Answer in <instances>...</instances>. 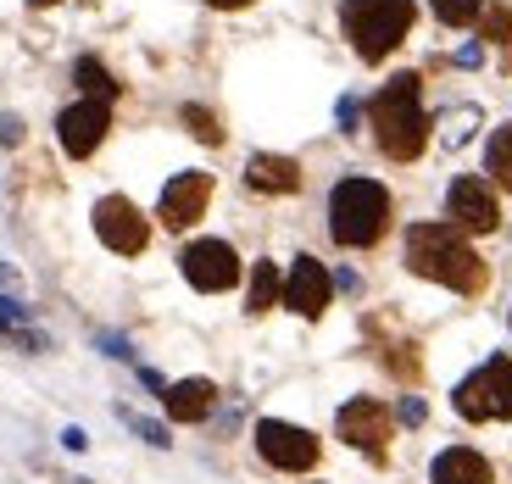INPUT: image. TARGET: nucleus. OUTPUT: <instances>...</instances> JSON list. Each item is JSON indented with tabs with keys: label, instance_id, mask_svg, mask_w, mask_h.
Here are the masks:
<instances>
[{
	"label": "nucleus",
	"instance_id": "1",
	"mask_svg": "<svg viewBox=\"0 0 512 484\" xmlns=\"http://www.w3.org/2000/svg\"><path fill=\"white\" fill-rule=\"evenodd\" d=\"M407 268L418 279H435V284L462 290V295L485 290V262H479V251L451 223H412L407 229Z\"/></svg>",
	"mask_w": 512,
	"mask_h": 484
},
{
	"label": "nucleus",
	"instance_id": "2",
	"mask_svg": "<svg viewBox=\"0 0 512 484\" xmlns=\"http://www.w3.org/2000/svg\"><path fill=\"white\" fill-rule=\"evenodd\" d=\"M368 117H373V140H379V151H384V156H396V162H412V156L429 145L423 78H418V73H396L379 95H373Z\"/></svg>",
	"mask_w": 512,
	"mask_h": 484
},
{
	"label": "nucleus",
	"instance_id": "3",
	"mask_svg": "<svg viewBox=\"0 0 512 484\" xmlns=\"http://www.w3.org/2000/svg\"><path fill=\"white\" fill-rule=\"evenodd\" d=\"M329 229H334V240L351 245V251L373 245L384 229H390V190H384V184H373V179H346V184H334Z\"/></svg>",
	"mask_w": 512,
	"mask_h": 484
},
{
	"label": "nucleus",
	"instance_id": "4",
	"mask_svg": "<svg viewBox=\"0 0 512 484\" xmlns=\"http://www.w3.org/2000/svg\"><path fill=\"white\" fill-rule=\"evenodd\" d=\"M340 23H346V39L357 45L362 62H384L412 28V0H346Z\"/></svg>",
	"mask_w": 512,
	"mask_h": 484
},
{
	"label": "nucleus",
	"instance_id": "5",
	"mask_svg": "<svg viewBox=\"0 0 512 484\" xmlns=\"http://www.w3.org/2000/svg\"><path fill=\"white\" fill-rule=\"evenodd\" d=\"M451 407H457L468 423H501V418H512V362L507 357H490L485 368H474L468 379L457 384Z\"/></svg>",
	"mask_w": 512,
	"mask_h": 484
},
{
	"label": "nucleus",
	"instance_id": "6",
	"mask_svg": "<svg viewBox=\"0 0 512 484\" xmlns=\"http://www.w3.org/2000/svg\"><path fill=\"white\" fill-rule=\"evenodd\" d=\"M179 268H184V279H190L195 290H206V295L234 290V284H240V256H234L223 240H195V245H184Z\"/></svg>",
	"mask_w": 512,
	"mask_h": 484
},
{
	"label": "nucleus",
	"instance_id": "7",
	"mask_svg": "<svg viewBox=\"0 0 512 484\" xmlns=\"http://www.w3.org/2000/svg\"><path fill=\"white\" fill-rule=\"evenodd\" d=\"M256 451H262L273 468H284V473H307L312 462H318V440H312L307 429L284 423V418H262V423H256Z\"/></svg>",
	"mask_w": 512,
	"mask_h": 484
},
{
	"label": "nucleus",
	"instance_id": "8",
	"mask_svg": "<svg viewBox=\"0 0 512 484\" xmlns=\"http://www.w3.org/2000/svg\"><path fill=\"white\" fill-rule=\"evenodd\" d=\"M95 234L106 240V251L140 256L145 240H151V223L140 217V206H134V201H123V195H106V201L95 206Z\"/></svg>",
	"mask_w": 512,
	"mask_h": 484
},
{
	"label": "nucleus",
	"instance_id": "9",
	"mask_svg": "<svg viewBox=\"0 0 512 484\" xmlns=\"http://www.w3.org/2000/svg\"><path fill=\"white\" fill-rule=\"evenodd\" d=\"M334 429H340V440H346V446L368 451V457H384V440H390V412H384L379 401H368V395H357V401H346V407H340Z\"/></svg>",
	"mask_w": 512,
	"mask_h": 484
},
{
	"label": "nucleus",
	"instance_id": "10",
	"mask_svg": "<svg viewBox=\"0 0 512 484\" xmlns=\"http://www.w3.org/2000/svg\"><path fill=\"white\" fill-rule=\"evenodd\" d=\"M106 128H112V112H106V101H90V95L56 117V134H62V151L67 156H90L95 145L106 140Z\"/></svg>",
	"mask_w": 512,
	"mask_h": 484
},
{
	"label": "nucleus",
	"instance_id": "11",
	"mask_svg": "<svg viewBox=\"0 0 512 484\" xmlns=\"http://www.w3.org/2000/svg\"><path fill=\"white\" fill-rule=\"evenodd\" d=\"M206 201H212V173H179V179H167L156 217L167 229H190L195 217L206 212Z\"/></svg>",
	"mask_w": 512,
	"mask_h": 484
},
{
	"label": "nucleus",
	"instance_id": "12",
	"mask_svg": "<svg viewBox=\"0 0 512 484\" xmlns=\"http://www.w3.org/2000/svg\"><path fill=\"white\" fill-rule=\"evenodd\" d=\"M446 206H451V217H457V229H468V234H490L501 223L496 190H490L485 179H457L446 195Z\"/></svg>",
	"mask_w": 512,
	"mask_h": 484
},
{
	"label": "nucleus",
	"instance_id": "13",
	"mask_svg": "<svg viewBox=\"0 0 512 484\" xmlns=\"http://www.w3.org/2000/svg\"><path fill=\"white\" fill-rule=\"evenodd\" d=\"M329 268H323L318 256H295L290 279H284V306H295L301 318H318L323 306H329Z\"/></svg>",
	"mask_w": 512,
	"mask_h": 484
},
{
	"label": "nucleus",
	"instance_id": "14",
	"mask_svg": "<svg viewBox=\"0 0 512 484\" xmlns=\"http://www.w3.org/2000/svg\"><path fill=\"white\" fill-rule=\"evenodd\" d=\"M245 184L251 190H262V195H290V190H301V167L290 162V156H251V167H245Z\"/></svg>",
	"mask_w": 512,
	"mask_h": 484
},
{
	"label": "nucleus",
	"instance_id": "15",
	"mask_svg": "<svg viewBox=\"0 0 512 484\" xmlns=\"http://www.w3.org/2000/svg\"><path fill=\"white\" fill-rule=\"evenodd\" d=\"M162 401L179 423H201L206 412H212V401H218V384L212 379H179V384H167Z\"/></svg>",
	"mask_w": 512,
	"mask_h": 484
},
{
	"label": "nucleus",
	"instance_id": "16",
	"mask_svg": "<svg viewBox=\"0 0 512 484\" xmlns=\"http://www.w3.org/2000/svg\"><path fill=\"white\" fill-rule=\"evenodd\" d=\"M429 479L435 484H490V462L468 446H451L435 457V473H429Z\"/></svg>",
	"mask_w": 512,
	"mask_h": 484
},
{
	"label": "nucleus",
	"instance_id": "17",
	"mask_svg": "<svg viewBox=\"0 0 512 484\" xmlns=\"http://www.w3.org/2000/svg\"><path fill=\"white\" fill-rule=\"evenodd\" d=\"M279 268H273V262H256L251 268V295H245V312H268L273 301H279Z\"/></svg>",
	"mask_w": 512,
	"mask_h": 484
},
{
	"label": "nucleus",
	"instance_id": "18",
	"mask_svg": "<svg viewBox=\"0 0 512 484\" xmlns=\"http://www.w3.org/2000/svg\"><path fill=\"white\" fill-rule=\"evenodd\" d=\"M485 167H490V179H496V184H507V190H512V123H507V128H496V134H490Z\"/></svg>",
	"mask_w": 512,
	"mask_h": 484
},
{
	"label": "nucleus",
	"instance_id": "19",
	"mask_svg": "<svg viewBox=\"0 0 512 484\" xmlns=\"http://www.w3.org/2000/svg\"><path fill=\"white\" fill-rule=\"evenodd\" d=\"M73 78H78V90L90 95V101H112L117 95V84H112V73H106L101 62H90V56H84V62L73 67Z\"/></svg>",
	"mask_w": 512,
	"mask_h": 484
},
{
	"label": "nucleus",
	"instance_id": "20",
	"mask_svg": "<svg viewBox=\"0 0 512 484\" xmlns=\"http://www.w3.org/2000/svg\"><path fill=\"white\" fill-rule=\"evenodd\" d=\"M429 6H435V17H440V23H451V28L479 23V12H485V0H429Z\"/></svg>",
	"mask_w": 512,
	"mask_h": 484
},
{
	"label": "nucleus",
	"instance_id": "21",
	"mask_svg": "<svg viewBox=\"0 0 512 484\" xmlns=\"http://www.w3.org/2000/svg\"><path fill=\"white\" fill-rule=\"evenodd\" d=\"M479 34H485L490 45H507L512 39V12L507 6H485V12H479Z\"/></svg>",
	"mask_w": 512,
	"mask_h": 484
},
{
	"label": "nucleus",
	"instance_id": "22",
	"mask_svg": "<svg viewBox=\"0 0 512 484\" xmlns=\"http://www.w3.org/2000/svg\"><path fill=\"white\" fill-rule=\"evenodd\" d=\"M117 418H123L128 423V429H134V434H140V440H145V446H156V451H167V446H173V440H167V429H162V423H156V418H140V412H117Z\"/></svg>",
	"mask_w": 512,
	"mask_h": 484
},
{
	"label": "nucleus",
	"instance_id": "23",
	"mask_svg": "<svg viewBox=\"0 0 512 484\" xmlns=\"http://www.w3.org/2000/svg\"><path fill=\"white\" fill-rule=\"evenodd\" d=\"M179 117L195 128V140H206V145H223V128H218V117L206 112V106H184Z\"/></svg>",
	"mask_w": 512,
	"mask_h": 484
},
{
	"label": "nucleus",
	"instance_id": "24",
	"mask_svg": "<svg viewBox=\"0 0 512 484\" xmlns=\"http://www.w3.org/2000/svg\"><path fill=\"white\" fill-rule=\"evenodd\" d=\"M423 418H429V407H423L418 395H407V401H401V423H412V429H418Z\"/></svg>",
	"mask_w": 512,
	"mask_h": 484
},
{
	"label": "nucleus",
	"instance_id": "25",
	"mask_svg": "<svg viewBox=\"0 0 512 484\" xmlns=\"http://www.w3.org/2000/svg\"><path fill=\"white\" fill-rule=\"evenodd\" d=\"M23 140V123L17 117H0V145H17Z\"/></svg>",
	"mask_w": 512,
	"mask_h": 484
},
{
	"label": "nucleus",
	"instance_id": "26",
	"mask_svg": "<svg viewBox=\"0 0 512 484\" xmlns=\"http://www.w3.org/2000/svg\"><path fill=\"white\" fill-rule=\"evenodd\" d=\"M101 345H106V357H123V362H128V357H134V351H128V345H123V340H117V334H101Z\"/></svg>",
	"mask_w": 512,
	"mask_h": 484
},
{
	"label": "nucleus",
	"instance_id": "27",
	"mask_svg": "<svg viewBox=\"0 0 512 484\" xmlns=\"http://www.w3.org/2000/svg\"><path fill=\"white\" fill-rule=\"evenodd\" d=\"M62 446L67 451H84V446H90V434H84V429H62Z\"/></svg>",
	"mask_w": 512,
	"mask_h": 484
},
{
	"label": "nucleus",
	"instance_id": "28",
	"mask_svg": "<svg viewBox=\"0 0 512 484\" xmlns=\"http://www.w3.org/2000/svg\"><path fill=\"white\" fill-rule=\"evenodd\" d=\"M340 128H346V134H357V101H340Z\"/></svg>",
	"mask_w": 512,
	"mask_h": 484
},
{
	"label": "nucleus",
	"instance_id": "29",
	"mask_svg": "<svg viewBox=\"0 0 512 484\" xmlns=\"http://www.w3.org/2000/svg\"><path fill=\"white\" fill-rule=\"evenodd\" d=\"M206 6H218V12H234V6H251V0H206Z\"/></svg>",
	"mask_w": 512,
	"mask_h": 484
},
{
	"label": "nucleus",
	"instance_id": "30",
	"mask_svg": "<svg viewBox=\"0 0 512 484\" xmlns=\"http://www.w3.org/2000/svg\"><path fill=\"white\" fill-rule=\"evenodd\" d=\"M28 6H56V0H28Z\"/></svg>",
	"mask_w": 512,
	"mask_h": 484
}]
</instances>
